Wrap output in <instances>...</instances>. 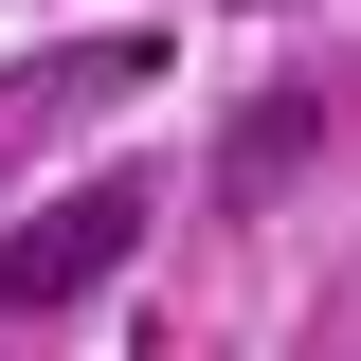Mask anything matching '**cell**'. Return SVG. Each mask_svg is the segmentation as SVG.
Returning <instances> with one entry per match:
<instances>
[{"instance_id":"cell-1","label":"cell","mask_w":361,"mask_h":361,"mask_svg":"<svg viewBox=\"0 0 361 361\" xmlns=\"http://www.w3.org/2000/svg\"><path fill=\"white\" fill-rule=\"evenodd\" d=\"M127 235H145V180H73V199H37V217L0 235V307L37 325V307H73V289H109Z\"/></svg>"},{"instance_id":"cell-2","label":"cell","mask_w":361,"mask_h":361,"mask_svg":"<svg viewBox=\"0 0 361 361\" xmlns=\"http://www.w3.org/2000/svg\"><path fill=\"white\" fill-rule=\"evenodd\" d=\"M307 127H325V109H307V90H271V109H253V127H235V199H271V180H289V163H307Z\"/></svg>"}]
</instances>
